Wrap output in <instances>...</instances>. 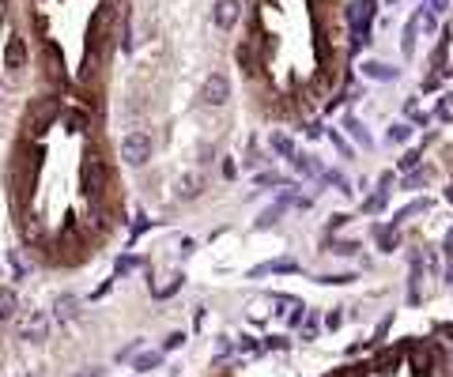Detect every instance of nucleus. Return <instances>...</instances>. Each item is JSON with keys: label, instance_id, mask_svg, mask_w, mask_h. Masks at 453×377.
I'll return each instance as SVG.
<instances>
[{"label": "nucleus", "instance_id": "19", "mask_svg": "<svg viewBox=\"0 0 453 377\" xmlns=\"http://www.w3.org/2000/svg\"><path fill=\"white\" fill-rule=\"evenodd\" d=\"M200 189H204V181H200L197 174H182V178H177V189H174V196H177V200H193Z\"/></svg>", "mask_w": 453, "mask_h": 377}, {"label": "nucleus", "instance_id": "8", "mask_svg": "<svg viewBox=\"0 0 453 377\" xmlns=\"http://www.w3.org/2000/svg\"><path fill=\"white\" fill-rule=\"evenodd\" d=\"M374 12H378V0H351L347 4V27H351V34H367Z\"/></svg>", "mask_w": 453, "mask_h": 377}, {"label": "nucleus", "instance_id": "2", "mask_svg": "<svg viewBox=\"0 0 453 377\" xmlns=\"http://www.w3.org/2000/svg\"><path fill=\"white\" fill-rule=\"evenodd\" d=\"M53 249V264H76L87 256V227L79 219H68L61 227V238L50 245Z\"/></svg>", "mask_w": 453, "mask_h": 377}, {"label": "nucleus", "instance_id": "55", "mask_svg": "<svg viewBox=\"0 0 453 377\" xmlns=\"http://www.w3.org/2000/svg\"><path fill=\"white\" fill-rule=\"evenodd\" d=\"M438 332H442V336H453V325H442Z\"/></svg>", "mask_w": 453, "mask_h": 377}, {"label": "nucleus", "instance_id": "15", "mask_svg": "<svg viewBox=\"0 0 453 377\" xmlns=\"http://www.w3.org/2000/svg\"><path fill=\"white\" fill-rule=\"evenodd\" d=\"M238 15H242V4H238V0H215L212 19H215V27H220V30H231L234 23H238Z\"/></svg>", "mask_w": 453, "mask_h": 377}, {"label": "nucleus", "instance_id": "48", "mask_svg": "<svg viewBox=\"0 0 453 377\" xmlns=\"http://www.w3.org/2000/svg\"><path fill=\"white\" fill-rule=\"evenodd\" d=\"M344 223H347V215H344V212L329 215V230H340V227H344Z\"/></svg>", "mask_w": 453, "mask_h": 377}, {"label": "nucleus", "instance_id": "24", "mask_svg": "<svg viewBox=\"0 0 453 377\" xmlns=\"http://www.w3.org/2000/svg\"><path fill=\"white\" fill-rule=\"evenodd\" d=\"M15 309H19V298H15L12 287H0V320H12Z\"/></svg>", "mask_w": 453, "mask_h": 377}, {"label": "nucleus", "instance_id": "52", "mask_svg": "<svg viewBox=\"0 0 453 377\" xmlns=\"http://www.w3.org/2000/svg\"><path fill=\"white\" fill-rule=\"evenodd\" d=\"M242 351H257V355H261L264 347H261V343H257V340H242Z\"/></svg>", "mask_w": 453, "mask_h": 377}, {"label": "nucleus", "instance_id": "51", "mask_svg": "<svg viewBox=\"0 0 453 377\" xmlns=\"http://www.w3.org/2000/svg\"><path fill=\"white\" fill-rule=\"evenodd\" d=\"M393 181H396V174H393V170H385L382 178H378V185H382L385 192H389V185H393Z\"/></svg>", "mask_w": 453, "mask_h": 377}, {"label": "nucleus", "instance_id": "47", "mask_svg": "<svg viewBox=\"0 0 453 377\" xmlns=\"http://www.w3.org/2000/svg\"><path fill=\"white\" fill-rule=\"evenodd\" d=\"M110 291H113V279H106V283H102V287H95V294H91V298L99 302V298H106Z\"/></svg>", "mask_w": 453, "mask_h": 377}, {"label": "nucleus", "instance_id": "23", "mask_svg": "<svg viewBox=\"0 0 453 377\" xmlns=\"http://www.w3.org/2000/svg\"><path fill=\"white\" fill-rule=\"evenodd\" d=\"M159 363H163V351H140V355L133 358V370L136 374H148V370H155Z\"/></svg>", "mask_w": 453, "mask_h": 377}, {"label": "nucleus", "instance_id": "12", "mask_svg": "<svg viewBox=\"0 0 453 377\" xmlns=\"http://www.w3.org/2000/svg\"><path fill=\"white\" fill-rule=\"evenodd\" d=\"M42 57L50 61V79L53 83H68V72H64V57H61V45L53 42V38H42Z\"/></svg>", "mask_w": 453, "mask_h": 377}, {"label": "nucleus", "instance_id": "57", "mask_svg": "<svg viewBox=\"0 0 453 377\" xmlns=\"http://www.w3.org/2000/svg\"><path fill=\"white\" fill-rule=\"evenodd\" d=\"M450 234H453V230H450Z\"/></svg>", "mask_w": 453, "mask_h": 377}, {"label": "nucleus", "instance_id": "29", "mask_svg": "<svg viewBox=\"0 0 453 377\" xmlns=\"http://www.w3.org/2000/svg\"><path fill=\"white\" fill-rule=\"evenodd\" d=\"M385 204H389V192H374V196H367V200H363V212H367V215H378V212H385Z\"/></svg>", "mask_w": 453, "mask_h": 377}, {"label": "nucleus", "instance_id": "6", "mask_svg": "<svg viewBox=\"0 0 453 377\" xmlns=\"http://www.w3.org/2000/svg\"><path fill=\"white\" fill-rule=\"evenodd\" d=\"M121 159L128 166H148L151 163V136L144 128H133V132L121 140Z\"/></svg>", "mask_w": 453, "mask_h": 377}, {"label": "nucleus", "instance_id": "39", "mask_svg": "<svg viewBox=\"0 0 453 377\" xmlns=\"http://www.w3.org/2000/svg\"><path fill=\"white\" fill-rule=\"evenodd\" d=\"M314 336H318V314L310 309V314L302 317V340H314Z\"/></svg>", "mask_w": 453, "mask_h": 377}, {"label": "nucleus", "instance_id": "16", "mask_svg": "<svg viewBox=\"0 0 453 377\" xmlns=\"http://www.w3.org/2000/svg\"><path fill=\"white\" fill-rule=\"evenodd\" d=\"M53 317L61 320V325H72V320L79 317V298H76V294H57V302H53Z\"/></svg>", "mask_w": 453, "mask_h": 377}, {"label": "nucleus", "instance_id": "14", "mask_svg": "<svg viewBox=\"0 0 453 377\" xmlns=\"http://www.w3.org/2000/svg\"><path fill=\"white\" fill-rule=\"evenodd\" d=\"M374 242H378V253H396L401 249V227H393V223H374Z\"/></svg>", "mask_w": 453, "mask_h": 377}, {"label": "nucleus", "instance_id": "5", "mask_svg": "<svg viewBox=\"0 0 453 377\" xmlns=\"http://www.w3.org/2000/svg\"><path fill=\"white\" fill-rule=\"evenodd\" d=\"M15 332L27 343H46L50 340V317H46V309H27V314H19Z\"/></svg>", "mask_w": 453, "mask_h": 377}, {"label": "nucleus", "instance_id": "32", "mask_svg": "<svg viewBox=\"0 0 453 377\" xmlns=\"http://www.w3.org/2000/svg\"><path fill=\"white\" fill-rule=\"evenodd\" d=\"M314 283H321V287H344V283H355V276H351V272H333V276H318Z\"/></svg>", "mask_w": 453, "mask_h": 377}, {"label": "nucleus", "instance_id": "17", "mask_svg": "<svg viewBox=\"0 0 453 377\" xmlns=\"http://www.w3.org/2000/svg\"><path fill=\"white\" fill-rule=\"evenodd\" d=\"M4 64H8L12 72L27 68V45H23V38H19V34L8 38V45H4Z\"/></svg>", "mask_w": 453, "mask_h": 377}, {"label": "nucleus", "instance_id": "54", "mask_svg": "<svg viewBox=\"0 0 453 377\" xmlns=\"http://www.w3.org/2000/svg\"><path fill=\"white\" fill-rule=\"evenodd\" d=\"M72 377H102L99 366H91V370H84V374H72Z\"/></svg>", "mask_w": 453, "mask_h": 377}, {"label": "nucleus", "instance_id": "27", "mask_svg": "<svg viewBox=\"0 0 453 377\" xmlns=\"http://www.w3.org/2000/svg\"><path fill=\"white\" fill-rule=\"evenodd\" d=\"M419 163H423V147H412V151H404V155L396 159V170L408 174V170H416Z\"/></svg>", "mask_w": 453, "mask_h": 377}, {"label": "nucleus", "instance_id": "13", "mask_svg": "<svg viewBox=\"0 0 453 377\" xmlns=\"http://www.w3.org/2000/svg\"><path fill=\"white\" fill-rule=\"evenodd\" d=\"M295 272H298V261H291V256H276V261L257 264V268L249 272V279H264V276H295Z\"/></svg>", "mask_w": 453, "mask_h": 377}, {"label": "nucleus", "instance_id": "53", "mask_svg": "<svg viewBox=\"0 0 453 377\" xmlns=\"http://www.w3.org/2000/svg\"><path fill=\"white\" fill-rule=\"evenodd\" d=\"M306 136H310V140H318V136H321V121H314V125H306Z\"/></svg>", "mask_w": 453, "mask_h": 377}, {"label": "nucleus", "instance_id": "11", "mask_svg": "<svg viewBox=\"0 0 453 377\" xmlns=\"http://www.w3.org/2000/svg\"><path fill=\"white\" fill-rule=\"evenodd\" d=\"M19 230H23V242L30 245V249H42L46 245V227H42V219H38L35 212H23V219H19Z\"/></svg>", "mask_w": 453, "mask_h": 377}, {"label": "nucleus", "instance_id": "20", "mask_svg": "<svg viewBox=\"0 0 453 377\" xmlns=\"http://www.w3.org/2000/svg\"><path fill=\"white\" fill-rule=\"evenodd\" d=\"M434 207V200H427V196H419V200H412V204H404L401 212H396V219H393V227H401L404 219H412V215H423V212H431Z\"/></svg>", "mask_w": 453, "mask_h": 377}, {"label": "nucleus", "instance_id": "45", "mask_svg": "<svg viewBox=\"0 0 453 377\" xmlns=\"http://www.w3.org/2000/svg\"><path fill=\"white\" fill-rule=\"evenodd\" d=\"M302 317H306V306H295V309L287 314V325H291V328H298V325H302Z\"/></svg>", "mask_w": 453, "mask_h": 377}, {"label": "nucleus", "instance_id": "50", "mask_svg": "<svg viewBox=\"0 0 453 377\" xmlns=\"http://www.w3.org/2000/svg\"><path fill=\"white\" fill-rule=\"evenodd\" d=\"M325 325H329V328H340V325H344V314H340V309H333V314L325 317Z\"/></svg>", "mask_w": 453, "mask_h": 377}, {"label": "nucleus", "instance_id": "49", "mask_svg": "<svg viewBox=\"0 0 453 377\" xmlns=\"http://www.w3.org/2000/svg\"><path fill=\"white\" fill-rule=\"evenodd\" d=\"M140 347H144V340H133V343H128V347H125V351H121V355H117V358H133V355H136V351H140Z\"/></svg>", "mask_w": 453, "mask_h": 377}, {"label": "nucleus", "instance_id": "38", "mask_svg": "<svg viewBox=\"0 0 453 377\" xmlns=\"http://www.w3.org/2000/svg\"><path fill=\"white\" fill-rule=\"evenodd\" d=\"M151 227H155V223H151L148 215H136V223H133V230H128V238H133V242H136V238H140V234H148Z\"/></svg>", "mask_w": 453, "mask_h": 377}, {"label": "nucleus", "instance_id": "3", "mask_svg": "<svg viewBox=\"0 0 453 377\" xmlns=\"http://www.w3.org/2000/svg\"><path fill=\"white\" fill-rule=\"evenodd\" d=\"M57 114H61V99H53V94H42V99L30 102L27 117H23V132H27V140L38 143V136L57 121Z\"/></svg>", "mask_w": 453, "mask_h": 377}, {"label": "nucleus", "instance_id": "7", "mask_svg": "<svg viewBox=\"0 0 453 377\" xmlns=\"http://www.w3.org/2000/svg\"><path fill=\"white\" fill-rule=\"evenodd\" d=\"M408 370L419 374V377L434 374L438 370V347H434V343H412L408 347Z\"/></svg>", "mask_w": 453, "mask_h": 377}, {"label": "nucleus", "instance_id": "18", "mask_svg": "<svg viewBox=\"0 0 453 377\" xmlns=\"http://www.w3.org/2000/svg\"><path fill=\"white\" fill-rule=\"evenodd\" d=\"M64 128H68V132H87V128H91V114L79 110V106H68L64 110Z\"/></svg>", "mask_w": 453, "mask_h": 377}, {"label": "nucleus", "instance_id": "43", "mask_svg": "<svg viewBox=\"0 0 453 377\" xmlns=\"http://www.w3.org/2000/svg\"><path fill=\"white\" fill-rule=\"evenodd\" d=\"M177 347H185V332H170L166 340H163V355L166 351H177Z\"/></svg>", "mask_w": 453, "mask_h": 377}, {"label": "nucleus", "instance_id": "1", "mask_svg": "<svg viewBox=\"0 0 453 377\" xmlns=\"http://www.w3.org/2000/svg\"><path fill=\"white\" fill-rule=\"evenodd\" d=\"M42 143H23L12 159V207L15 212H27L30 200H35V185H38V170H42Z\"/></svg>", "mask_w": 453, "mask_h": 377}, {"label": "nucleus", "instance_id": "4", "mask_svg": "<svg viewBox=\"0 0 453 377\" xmlns=\"http://www.w3.org/2000/svg\"><path fill=\"white\" fill-rule=\"evenodd\" d=\"M110 181V170H106V159H99V151L87 147L84 163H79V189H84L87 200H99L102 189Z\"/></svg>", "mask_w": 453, "mask_h": 377}, {"label": "nucleus", "instance_id": "22", "mask_svg": "<svg viewBox=\"0 0 453 377\" xmlns=\"http://www.w3.org/2000/svg\"><path fill=\"white\" fill-rule=\"evenodd\" d=\"M431 178H434L431 166H416V170H408V174L401 178V189H419V185H427Z\"/></svg>", "mask_w": 453, "mask_h": 377}, {"label": "nucleus", "instance_id": "31", "mask_svg": "<svg viewBox=\"0 0 453 377\" xmlns=\"http://www.w3.org/2000/svg\"><path fill=\"white\" fill-rule=\"evenodd\" d=\"M321 181H329V185H336V192H344V196H351V181H347V178H340V174L336 170H321Z\"/></svg>", "mask_w": 453, "mask_h": 377}, {"label": "nucleus", "instance_id": "30", "mask_svg": "<svg viewBox=\"0 0 453 377\" xmlns=\"http://www.w3.org/2000/svg\"><path fill=\"white\" fill-rule=\"evenodd\" d=\"M283 185V178L276 170H261V174H253V189H276Z\"/></svg>", "mask_w": 453, "mask_h": 377}, {"label": "nucleus", "instance_id": "41", "mask_svg": "<svg viewBox=\"0 0 453 377\" xmlns=\"http://www.w3.org/2000/svg\"><path fill=\"white\" fill-rule=\"evenodd\" d=\"M333 377H370V366L355 363V366H344V370H340V374H333Z\"/></svg>", "mask_w": 453, "mask_h": 377}, {"label": "nucleus", "instance_id": "44", "mask_svg": "<svg viewBox=\"0 0 453 377\" xmlns=\"http://www.w3.org/2000/svg\"><path fill=\"white\" fill-rule=\"evenodd\" d=\"M264 347H272V351H287V347H291V340H287V336H269V343H264Z\"/></svg>", "mask_w": 453, "mask_h": 377}, {"label": "nucleus", "instance_id": "25", "mask_svg": "<svg viewBox=\"0 0 453 377\" xmlns=\"http://www.w3.org/2000/svg\"><path fill=\"white\" fill-rule=\"evenodd\" d=\"M344 128L355 136V143H359V147H374V140H370V132H367V125H363V121H355V117H347V121H344Z\"/></svg>", "mask_w": 453, "mask_h": 377}, {"label": "nucleus", "instance_id": "42", "mask_svg": "<svg viewBox=\"0 0 453 377\" xmlns=\"http://www.w3.org/2000/svg\"><path fill=\"white\" fill-rule=\"evenodd\" d=\"M446 8H450V0H427V4H423V12L431 15V19H438V15L446 12Z\"/></svg>", "mask_w": 453, "mask_h": 377}, {"label": "nucleus", "instance_id": "35", "mask_svg": "<svg viewBox=\"0 0 453 377\" xmlns=\"http://www.w3.org/2000/svg\"><path fill=\"white\" fill-rule=\"evenodd\" d=\"M182 287H185V276H174L166 287H159V291H155V298H174V294L182 291Z\"/></svg>", "mask_w": 453, "mask_h": 377}, {"label": "nucleus", "instance_id": "28", "mask_svg": "<svg viewBox=\"0 0 453 377\" xmlns=\"http://www.w3.org/2000/svg\"><path fill=\"white\" fill-rule=\"evenodd\" d=\"M412 132H416V128H412L408 121H396V125H389L385 140H389V143H408V140H412Z\"/></svg>", "mask_w": 453, "mask_h": 377}, {"label": "nucleus", "instance_id": "9", "mask_svg": "<svg viewBox=\"0 0 453 377\" xmlns=\"http://www.w3.org/2000/svg\"><path fill=\"white\" fill-rule=\"evenodd\" d=\"M226 99H231V79H226L223 72H212V76L204 79V87H200V102H204V106H223Z\"/></svg>", "mask_w": 453, "mask_h": 377}, {"label": "nucleus", "instance_id": "37", "mask_svg": "<svg viewBox=\"0 0 453 377\" xmlns=\"http://www.w3.org/2000/svg\"><path fill=\"white\" fill-rule=\"evenodd\" d=\"M136 268H144V256H117V276L136 272Z\"/></svg>", "mask_w": 453, "mask_h": 377}, {"label": "nucleus", "instance_id": "34", "mask_svg": "<svg viewBox=\"0 0 453 377\" xmlns=\"http://www.w3.org/2000/svg\"><path fill=\"white\" fill-rule=\"evenodd\" d=\"M329 253H336V256H355V253H359V242H355V238H347V242H333V245H329Z\"/></svg>", "mask_w": 453, "mask_h": 377}, {"label": "nucleus", "instance_id": "10", "mask_svg": "<svg viewBox=\"0 0 453 377\" xmlns=\"http://www.w3.org/2000/svg\"><path fill=\"white\" fill-rule=\"evenodd\" d=\"M408 347H412V343H396V347H382V351H378V355H374V363H370V374H393L396 370V366H401V358L404 355H408Z\"/></svg>", "mask_w": 453, "mask_h": 377}, {"label": "nucleus", "instance_id": "40", "mask_svg": "<svg viewBox=\"0 0 453 377\" xmlns=\"http://www.w3.org/2000/svg\"><path fill=\"white\" fill-rule=\"evenodd\" d=\"M329 140H333V147L340 151V155H344V159H351L355 155V147H351V143H347L344 140V136H340V132H329Z\"/></svg>", "mask_w": 453, "mask_h": 377}, {"label": "nucleus", "instance_id": "26", "mask_svg": "<svg viewBox=\"0 0 453 377\" xmlns=\"http://www.w3.org/2000/svg\"><path fill=\"white\" fill-rule=\"evenodd\" d=\"M272 151H276L280 159H295V140L283 132H272Z\"/></svg>", "mask_w": 453, "mask_h": 377}, {"label": "nucleus", "instance_id": "56", "mask_svg": "<svg viewBox=\"0 0 453 377\" xmlns=\"http://www.w3.org/2000/svg\"><path fill=\"white\" fill-rule=\"evenodd\" d=\"M446 200H450V204H453V185H450V189H446Z\"/></svg>", "mask_w": 453, "mask_h": 377}, {"label": "nucleus", "instance_id": "46", "mask_svg": "<svg viewBox=\"0 0 453 377\" xmlns=\"http://www.w3.org/2000/svg\"><path fill=\"white\" fill-rule=\"evenodd\" d=\"M223 178H226V181L238 178V166H234V159H223Z\"/></svg>", "mask_w": 453, "mask_h": 377}, {"label": "nucleus", "instance_id": "33", "mask_svg": "<svg viewBox=\"0 0 453 377\" xmlns=\"http://www.w3.org/2000/svg\"><path fill=\"white\" fill-rule=\"evenodd\" d=\"M434 121H442V125L453 121V94H442V102L434 106Z\"/></svg>", "mask_w": 453, "mask_h": 377}, {"label": "nucleus", "instance_id": "36", "mask_svg": "<svg viewBox=\"0 0 453 377\" xmlns=\"http://www.w3.org/2000/svg\"><path fill=\"white\" fill-rule=\"evenodd\" d=\"M8 268H12V276H15V279H23V276H27V261H23V256L15 253V249L8 253Z\"/></svg>", "mask_w": 453, "mask_h": 377}, {"label": "nucleus", "instance_id": "21", "mask_svg": "<svg viewBox=\"0 0 453 377\" xmlns=\"http://www.w3.org/2000/svg\"><path fill=\"white\" fill-rule=\"evenodd\" d=\"M363 72H367L370 79H382V83H393V79L401 76L393 64H382V61H367V64H363Z\"/></svg>", "mask_w": 453, "mask_h": 377}]
</instances>
